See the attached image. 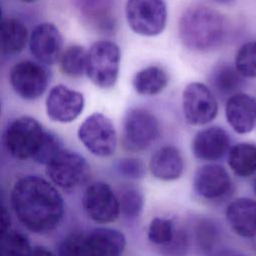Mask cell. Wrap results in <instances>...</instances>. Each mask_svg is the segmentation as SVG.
I'll return each mask as SVG.
<instances>
[{
  "instance_id": "obj_1",
  "label": "cell",
  "mask_w": 256,
  "mask_h": 256,
  "mask_svg": "<svg viewBox=\"0 0 256 256\" xmlns=\"http://www.w3.org/2000/svg\"><path fill=\"white\" fill-rule=\"evenodd\" d=\"M11 204L18 220L34 233H47L61 221L64 203L56 188L47 180L29 175L16 181Z\"/></svg>"
},
{
  "instance_id": "obj_2",
  "label": "cell",
  "mask_w": 256,
  "mask_h": 256,
  "mask_svg": "<svg viewBox=\"0 0 256 256\" xmlns=\"http://www.w3.org/2000/svg\"><path fill=\"white\" fill-rule=\"evenodd\" d=\"M178 33L188 49L208 52L226 41L229 25L225 16L217 10L205 5H192L182 13Z\"/></svg>"
},
{
  "instance_id": "obj_3",
  "label": "cell",
  "mask_w": 256,
  "mask_h": 256,
  "mask_svg": "<svg viewBox=\"0 0 256 256\" xmlns=\"http://www.w3.org/2000/svg\"><path fill=\"white\" fill-rule=\"evenodd\" d=\"M45 131L36 119L28 116L19 117L6 127L3 134L4 147L16 159H33Z\"/></svg>"
},
{
  "instance_id": "obj_4",
  "label": "cell",
  "mask_w": 256,
  "mask_h": 256,
  "mask_svg": "<svg viewBox=\"0 0 256 256\" xmlns=\"http://www.w3.org/2000/svg\"><path fill=\"white\" fill-rule=\"evenodd\" d=\"M120 49L112 41L99 40L88 51L86 75L100 88L112 87L118 77Z\"/></svg>"
},
{
  "instance_id": "obj_5",
  "label": "cell",
  "mask_w": 256,
  "mask_h": 256,
  "mask_svg": "<svg viewBox=\"0 0 256 256\" xmlns=\"http://www.w3.org/2000/svg\"><path fill=\"white\" fill-rule=\"evenodd\" d=\"M160 134L158 119L142 108L130 109L123 120L122 144L125 149L139 152L150 147Z\"/></svg>"
},
{
  "instance_id": "obj_6",
  "label": "cell",
  "mask_w": 256,
  "mask_h": 256,
  "mask_svg": "<svg viewBox=\"0 0 256 256\" xmlns=\"http://www.w3.org/2000/svg\"><path fill=\"white\" fill-rule=\"evenodd\" d=\"M125 16L136 34L156 36L166 26L167 8L163 0H127Z\"/></svg>"
},
{
  "instance_id": "obj_7",
  "label": "cell",
  "mask_w": 256,
  "mask_h": 256,
  "mask_svg": "<svg viewBox=\"0 0 256 256\" xmlns=\"http://www.w3.org/2000/svg\"><path fill=\"white\" fill-rule=\"evenodd\" d=\"M78 138L85 148L98 157L114 154L117 147V133L112 121L102 113L88 116L78 128Z\"/></svg>"
},
{
  "instance_id": "obj_8",
  "label": "cell",
  "mask_w": 256,
  "mask_h": 256,
  "mask_svg": "<svg viewBox=\"0 0 256 256\" xmlns=\"http://www.w3.org/2000/svg\"><path fill=\"white\" fill-rule=\"evenodd\" d=\"M182 108L185 119L194 126H203L212 122L218 113V103L214 93L200 82H191L184 88Z\"/></svg>"
},
{
  "instance_id": "obj_9",
  "label": "cell",
  "mask_w": 256,
  "mask_h": 256,
  "mask_svg": "<svg viewBox=\"0 0 256 256\" xmlns=\"http://www.w3.org/2000/svg\"><path fill=\"white\" fill-rule=\"evenodd\" d=\"M46 174L57 186L71 189L86 180L89 165L82 155L63 149L46 165Z\"/></svg>"
},
{
  "instance_id": "obj_10",
  "label": "cell",
  "mask_w": 256,
  "mask_h": 256,
  "mask_svg": "<svg viewBox=\"0 0 256 256\" xmlns=\"http://www.w3.org/2000/svg\"><path fill=\"white\" fill-rule=\"evenodd\" d=\"M9 80L17 95L26 100H35L45 92L49 74L42 65L34 61L23 60L12 66Z\"/></svg>"
},
{
  "instance_id": "obj_11",
  "label": "cell",
  "mask_w": 256,
  "mask_h": 256,
  "mask_svg": "<svg viewBox=\"0 0 256 256\" xmlns=\"http://www.w3.org/2000/svg\"><path fill=\"white\" fill-rule=\"evenodd\" d=\"M82 205L87 216L99 223L114 221L120 211L118 197L110 186L103 182L93 183L85 190Z\"/></svg>"
},
{
  "instance_id": "obj_12",
  "label": "cell",
  "mask_w": 256,
  "mask_h": 256,
  "mask_svg": "<svg viewBox=\"0 0 256 256\" xmlns=\"http://www.w3.org/2000/svg\"><path fill=\"white\" fill-rule=\"evenodd\" d=\"M84 96L79 91L64 85L54 86L48 93L45 107L47 116L60 123L74 121L83 111Z\"/></svg>"
},
{
  "instance_id": "obj_13",
  "label": "cell",
  "mask_w": 256,
  "mask_h": 256,
  "mask_svg": "<svg viewBox=\"0 0 256 256\" xmlns=\"http://www.w3.org/2000/svg\"><path fill=\"white\" fill-rule=\"evenodd\" d=\"M29 49L39 62L52 65L62 54L63 39L59 29L52 23L44 22L36 25L29 36Z\"/></svg>"
},
{
  "instance_id": "obj_14",
  "label": "cell",
  "mask_w": 256,
  "mask_h": 256,
  "mask_svg": "<svg viewBox=\"0 0 256 256\" xmlns=\"http://www.w3.org/2000/svg\"><path fill=\"white\" fill-rule=\"evenodd\" d=\"M230 136L225 129L211 126L197 132L192 141L194 156L203 161H217L230 150Z\"/></svg>"
},
{
  "instance_id": "obj_15",
  "label": "cell",
  "mask_w": 256,
  "mask_h": 256,
  "mask_svg": "<svg viewBox=\"0 0 256 256\" xmlns=\"http://www.w3.org/2000/svg\"><path fill=\"white\" fill-rule=\"evenodd\" d=\"M225 117L236 133H250L256 125V99L244 92L230 96L225 104Z\"/></svg>"
},
{
  "instance_id": "obj_16",
  "label": "cell",
  "mask_w": 256,
  "mask_h": 256,
  "mask_svg": "<svg viewBox=\"0 0 256 256\" xmlns=\"http://www.w3.org/2000/svg\"><path fill=\"white\" fill-rule=\"evenodd\" d=\"M232 185L227 170L218 164L199 167L194 175L193 186L198 195L206 199H218L227 194Z\"/></svg>"
},
{
  "instance_id": "obj_17",
  "label": "cell",
  "mask_w": 256,
  "mask_h": 256,
  "mask_svg": "<svg viewBox=\"0 0 256 256\" xmlns=\"http://www.w3.org/2000/svg\"><path fill=\"white\" fill-rule=\"evenodd\" d=\"M125 245V236L116 229L100 227L85 235L86 256H120Z\"/></svg>"
},
{
  "instance_id": "obj_18",
  "label": "cell",
  "mask_w": 256,
  "mask_h": 256,
  "mask_svg": "<svg viewBox=\"0 0 256 256\" xmlns=\"http://www.w3.org/2000/svg\"><path fill=\"white\" fill-rule=\"evenodd\" d=\"M226 219L235 233L242 237L256 236V201L237 198L226 209Z\"/></svg>"
},
{
  "instance_id": "obj_19",
  "label": "cell",
  "mask_w": 256,
  "mask_h": 256,
  "mask_svg": "<svg viewBox=\"0 0 256 256\" xmlns=\"http://www.w3.org/2000/svg\"><path fill=\"white\" fill-rule=\"evenodd\" d=\"M151 174L163 181L179 178L184 170V160L181 152L175 146L167 145L158 149L150 159Z\"/></svg>"
},
{
  "instance_id": "obj_20",
  "label": "cell",
  "mask_w": 256,
  "mask_h": 256,
  "mask_svg": "<svg viewBox=\"0 0 256 256\" xmlns=\"http://www.w3.org/2000/svg\"><path fill=\"white\" fill-rule=\"evenodd\" d=\"M245 79L236 69L235 65L222 62L212 70L210 84L218 95L228 96L229 98L236 93L242 92L245 86Z\"/></svg>"
},
{
  "instance_id": "obj_21",
  "label": "cell",
  "mask_w": 256,
  "mask_h": 256,
  "mask_svg": "<svg viewBox=\"0 0 256 256\" xmlns=\"http://www.w3.org/2000/svg\"><path fill=\"white\" fill-rule=\"evenodd\" d=\"M1 51L5 55L21 52L29 41L26 26L18 19L3 18L0 26Z\"/></svg>"
},
{
  "instance_id": "obj_22",
  "label": "cell",
  "mask_w": 256,
  "mask_h": 256,
  "mask_svg": "<svg viewBox=\"0 0 256 256\" xmlns=\"http://www.w3.org/2000/svg\"><path fill=\"white\" fill-rule=\"evenodd\" d=\"M168 75L158 66H149L138 71L132 80L134 90L144 96H153L161 93L167 86Z\"/></svg>"
},
{
  "instance_id": "obj_23",
  "label": "cell",
  "mask_w": 256,
  "mask_h": 256,
  "mask_svg": "<svg viewBox=\"0 0 256 256\" xmlns=\"http://www.w3.org/2000/svg\"><path fill=\"white\" fill-rule=\"evenodd\" d=\"M228 164L231 170L240 177H249L256 172V145L238 143L228 152Z\"/></svg>"
},
{
  "instance_id": "obj_24",
  "label": "cell",
  "mask_w": 256,
  "mask_h": 256,
  "mask_svg": "<svg viewBox=\"0 0 256 256\" xmlns=\"http://www.w3.org/2000/svg\"><path fill=\"white\" fill-rule=\"evenodd\" d=\"M88 52L80 45H71L61 54L59 63L61 71L71 77H80L86 73Z\"/></svg>"
},
{
  "instance_id": "obj_25",
  "label": "cell",
  "mask_w": 256,
  "mask_h": 256,
  "mask_svg": "<svg viewBox=\"0 0 256 256\" xmlns=\"http://www.w3.org/2000/svg\"><path fill=\"white\" fill-rule=\"evenodd\" d=\"M1 236V256L31 255L30 242L23 233L10 229Z\"/></svg>"
},
{
  "instance_id": "obj_26",
  "label": "cell",
  "mask_w": 256,
  "mask_h": 256,
  "mask_svg": "<svg viewBox=\"0 0 256 256\" xmlns=\"http://www.w3.org/2000/svg\"><path fill=\"white\" fill-rule=\"evenodd\" d=\"M234 65L244 78L256 79V40L245 42L239 47Z\"/></svg>"
},
{
  "instance_id": "obj_27",
  "label": "cell",
  "mask_w": 256,
  "mask_h": 256,
  "mask_svg": "<svg viewBox=\"0 0 256 256\" xmlns=\"http://www.w3.org/2000/svg\"><path fill=\"white\" fill-rule=\"evenodd\" d=\"M174 223L170 219L156 217L148 228V239L156 245H170L175 239Z\"/></svg>"
},
{
  "instance_id": "obj_28",
  "label": "cell",
  "mask_w": 256,
  "mask_h": 256,
  "mask_svg": "<svg viewBox=\"0 0 256 256\" xmlns=\"http://www.w3.org/2000/svg\"><path fill=\"white\" fill-rule=\"evenodd\" d=\"M118 201L120 212L127 218H135L139 216L143 209V195L134 187H128L122 190Z\"/></svg>"
},
{
  "instance_id": "obj_29",
  "label": "cell",
  "mask_w": 256,
  "mask_h": 256,
  "mask_svg": "<svg viewBox=\"0 0 256 256\" xmlns=\"http://www.w3.org/2000/svg\"><path fill=\"white\" fill-rule=\"evenodd\" d=\"M61 150H63V148L60 139L54 133L45 131L42 142L36 151L33 160L37 163L47 165Z\"/></svg>"
},
{
  "instance_id": "obj_30",
  "label": "cell",
  "mask_w": 256,
  "mask_h": 256,
  "mask_svg": "<svg viewBox=\"0 0 256 256\" xmlns=\"http://www.w3.org/2000/svg\"><path fill=\"white\" fill-rule=\"evenodd\" d=\"M79 10L94 21L103 22L111 8V0H76Z\"/></svg>"
},
{
  "instance_id": "obj_31",
  "label": "cell",
  "mask_w": 256,
  "mask_h": 256,
  "mask_svg": "<svg viewBox=\"0 0 256 256\" xmlns=\"http://www.w3.org/2000/svg\"><path fill=\"white\" fill-rule=\"evenodd\" d=\"M59 256H86L85 235L74 232L66 236L59 246Z\"/></svg>"
},
{
  "instance_id": "obj_32",
  "label": "cell",
  "mask_w": 256,
  "mask_h": 256,
  "mask_svg": "<svg viewBox=\"0 0 256 256\" xmlns=\"http://www.w3.org/2000/svg\"><path fill=\"white\" fill-rule=\"evenodd\" d=\"M116 168L121 175L130 179H139L145 173L143 163L139 159L132 157L120 159Z\"/></svg>"
},
{
  "instance_id": "obj_33",
  "label": "cell",
  "mask_w": 256,
  "mask_h": 256,
  "mask_svg": "<svg viewBox=\"0 0 256 256\" xmlns=\"http://www.w3.org/2000/svg\"><path fill=\"white\" fill-rule=\"evenodd\" d=\"M198 241L203 249H210L214 242L216 236L215 228L210 225V223H201L197 230Z\"/></svg>"
},
{
  "instance_id": "obj_34",
  "label": "cell",
  "mask_w": 256,
  "mask_h": 256,
  "mask_svg": "<svg viewBox=\"0 0 256 256\" xmlns=\"http://www.w3.org/2000/svg\"><path fill=\"white\" fill-rule=\"evenodd\" d=\"M1 235L10 230V217L9 213L5 207H2V214H1Z\"/></svg>"
},
{
  "instance_id": "obj_35",
  "label": "cell",
  "mask_w": 256,
  "mask_h": 256,
  "mask_svg": "<svg viewBox=\"0 0 256 256\" xmlns=\"http://www.w3.org/2000/svg\"><path fill=\"white\" fill-rule=\"evenodd\" d=\"M30 256H54V254L44 247H35Z\"/></svg>"
},
{
  "instance_id": "obj_36",
  "label": "cell",
  "mask_w": 256,
  "mask_h": 256,
  "mask_svg": "<svg viewBox=\"0 0 256 256\" xmlns=\"http://www.w3.org/2000/svg\"><path fill=\"white\" fill-rule=\"evenodd\" d=\"M217 3H220V4H231L233 3L235 0H213Z\"/></svg>"
},
{
  "instance_id": "obj_37",
  "label": "cell",
  "mask_w": 256,
  "mask_h": 256,
  "mask_svg": "<svg viewBox=\"0 0 256 256\" xmlns=\"http://www.w3.org/2000/svg\"><path fill=\"white\" fill-rule=\"evenodd\" d=\"M21 2H25V3H32V2H35L37 0H19Z\"/></svg>"
},
{
  "instance_id": "obj_38",
  "label": "cell",
  "mask_w": 256,
  "mask_h": 256,
  "mask_svg": "<svg viewBox=\"0 0 256 256\" xmlns=\"http://www.w3.org/2000/svg\"><path fill=\"white\" fill-rule=\"evenodd\" d=\"M254 192H255V194H256V180H255V182H254Z\"/></svg>"
}]
</instances>
